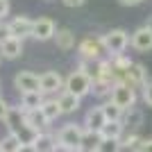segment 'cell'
I'll list each match as a JSON object with an SVG mask.
<instances>
[{
	"label": "cell",
	"mask_w": 152,
	"mask_h": 152,
	"mask_svg": "<svg viewBox=\"0 0 152 152\" xmlns=\"http://www.w3.org/2000/svg\"><path fill=\"white\" fill-rule=\"evenodd\" d=\"M77 55H80V59H104V55H109V52L102 37H84L77 43Z\"/></svg>",
	"instance_id": "1"
},
{
	"label": "cell",
	"mask_w": 152,
	"mask_h": 152,
	"mask_svg": "<svg viewBox=\"0 0 152 152\" xmlns=\"http://www.w3.org/2000/svg\"><path fill=\"white\" fill-rule=\"evenodd\" d=\"M84 134H86V129H84V125H77V123H68V125H64L61 129L57 132V143H61V145L70 148V150H80V145H82V139Z\"/></svg>",
	"instance_id": "2"
},
{
	"label": "cell",
	"mask_w": 152,
	"mask_h": 152,
	"mask_svg": "<svg viewBox=\"0 0 152 152\" xmlns=\"http://www.w3.org/2000/svg\"><path fill=\"white\" fill-rule=\"evenodd\" d=\"M64 91H68V93L77 95V98H84V95H89L91 91H93V82L84 75L82 70H73V73H68V77H66Z\"/></svg>",
	"instance_id": "3"
},
{
	"label": "cell",
	"mask_w": 152,
	"mask_h": 152,
	"mask_svg": "<svg viewBox=\"0 0 152 152\" xmlns=\"http://www.w3.org/2000/svg\"><path fill=\"white\" fill-rule=\"evenodd\" d=\"M14 89L20 95L25 93H41V77L32 70H18L14 75Z\"/></svg>",
	"instance_id": "4"
},
{
	"label": "cell",
	"mask_w": 152,
	"mask_h": 152,
	"mask_svg": "<svg viewBox=\"0 0 152 152\" xmlns=\"http://www.w3.org/2000/svg\"><path fill=\"white\" fill-rule=\"evenodd\" d=\"M109 100L116 102L123 111H127V109H132L134 104H136V89H134V86H129V84H123V82H121V84H116L114 89H111Z\"/></svg>",
	"instance_id": "5"
},
{
	"label": "cell",
	"mask_w": 152,
	"mask_h": 152,
	"mask_svg": "<svg viewBox=\"0 0 152 152\" xmlns=\"http://www.w3.org/2000/svg\"><path fill=\"white\" fill-rule=\"evenodd\" d=\"M102 39H104V45H107V52L109 57H114V55H123L125 52V48L129 45V34H127L125 30H111L107 32V34H102Z\"/></svg>",
	"instance_id": "6"
},
{
	"label": "cell",
	"mask_w": 152,
	"mask_h": 152,
	"mask_svg": "<svg viewBox=\"0 0 152 152\" xmlns=\"http://www.w3.org/2000/svg\"><path fill=\"white\" fill-rule=\"evenodd\" d=\"M148 82H150V77H148L145 66L139 64V61H132V64H129V68L125 70L123 84H129V86H134V89H143Z\"/></svg>",
	"instance_id": "7"
},
{
	"label": "cell",
	"mask_w": 152,
	"mask_h": 152,
	"mask_svg": "<svg viewBox=\"0 0 152 152\" xmlns=\"http://www.w3.org/2000/svg\"><path fill=\"white\" fill-rule=\"evenodd\" d=\"M39 77H41V93H43V95H52V93L59 95L64 91L66 80L59 75L57 70H45V73H41Z\"/></svg>",
	"instance_id": "8"
},
{
	"label": "cell",
	"mask_w": 152,
	"mask_h": 152,
	"mask_svg": "<svg viewBox=\"0 0 152 152\" xmlns=\"http://www.w3.org/2000/svg\"><path fill=\"white\" fill-rule=\"evenodd\" d=\"M57 34V25H55V20L48 18V16H39L34 20V30H32V39H37V41H50L55 39Z\"/></svg>",
	"instance_id": "9"
},
{
	"label": "cell",
	"mask_w": 152,
	"mask_h": 152,
	"mask_svg": "<svg viewBox=\"0 0 152 152\" xmlns=\"http://www.w3.org/2000/svg\"><path fill=\"white\" fill-rule=\"evenodd\" d=\"M9 34H12L14 39H23L25 37H32V30H34V20L30 18V16H14L9 23Z\"/></svg>",
	"instance_id": "10"
},
{
	"label": "cell",
	"mask_w": 152,
	"mask_h": 152,
	"mask_svg": "<svg viewBox=\"0 0 152 152\" xmlns=\"http://www.w3.org/2000/svg\"><path fill=\"white\" fill-rule=\"evenodd\" d=\"M129 45H132L136 52H150L152 50V27L143 25V27H139L136 32H132Z\"/></svg>",
	"instance_id": "11"
},
{
	"label": "cell",
	"mask_w": 152,
	"mask_h": 152,
	"mask_svg": "<svg viewBox=\"0 0 152 152\" xmlns=\"http://www.w3.org/2000/svg\"><path fill=\"white\" fill-rule=\"evenodd\" d=\"M77 70H82L91 82H98L102 80V73H104V59H80Z\"/></svg>",
	"instance_id": "12"
},
{
	"label": "cell",
	"mask_w": 152,
	"mask_h": 152,
	"mask_svg": "<svg viewBox=\"0 0 152 152\" xmlns=\"http://www.w3.org/2000/svg\"><path fill=\"white\" fill-rule=\"evenodd\" d=\"M104 123H107V118H104V111H102V107H91L89 111H86V116H84V129L86 132H100L102 127H104Z\"/></svg>",
	"instance_id": "13"
},
{
	"label": "cell",
	"mask_w": 152,
	"mask_h": 152,
	"mask_svg": "<svg viewBox=\"0 0 152 152\" xmlns=\"http://www.w3.org/2000/svg\"><path fill=\"white\" fill-rule=\"evenodd\" d=\"M121 123H123V127H125V132H129V134H139V127L143 125V111H141L139 107L127 109L125 114H123Z\"/></svg>",
	"instance_id": "14"
},
{
	"label": "cell",
	"mask_w": 152,
	"mask_h": 152,
	"mask_svg": "<svg viewBox=\"0 0 152 152\" xmlns=\"http://www.w3.org/2000/svg\"><path fill=\"white\" fill-rule=\"evenodd\" d=\"M25 125L32 127L34 132L43 134L48 132V127H50V121L45 118V114L41 111V109H32V111H25Z\"/></svg>",
	"instance_id": "15"
},
{
	"label": "cell",
	"mask_w": 152,
	"mask_h": 152,
	"mask_svg": "<svg viewBox=\"0 0 152 152\" xmlns=\"http://www.w3.org/2000/svg\"><path fill=\"white\" fill-rule=\"evenodd\" d=\"M55 43H57L59 50L68 52V50H75V45H77V37H75V32L68 30V27H57V34H55Z\"/></svg>",
	"instance_id": "16"
},
{
	"label": "cell",
	"mask_w": 152,
	"mask_h": 152,
	"mask_svg": "<svg viewBox=\"0 0 152 152\" xmlns=\"http://www.w3.org/2000/svg\"><path fill=\"white\" fill-rule=\"evenodd\" d=\"M57 104L61 109V114H75L80 109V104H82V98H77V95L68 93V91H61L57 95Z\"/></svg>",
	"instance_id": "17"
},
{
	"label": "cell",
	"mask_w": 152,
	"mask_h": 152,
	"mask_svg": "<svg viewBox=\"0 0 152 152\" xmlns=\"http://www.w3.org/2000/svg\"><path fill=\"white\" fill-rule=\"evenodd\" d=\"M23 55V41L20 39H9L5 43L0 45V57L2 59H18Z\"/></svg>",
	"instance_id": "18"
},
{
	"label": "cell",
	"mask_w": 152,
	"mask_h": 152,
	"mask_svg": "<svg viewBox=\"0 0 152 152\" xmlns=\"http://www.w3.org/2000/svg\"><path fill=\"white\" fill-rule=\"evenodd\" d=\"M5 123H7V129H9V132H18L20 127L25 125V111L20 109V104L18 107H12V111H9V116L5 118Z\"/></svg>",
	"instance_id": "19"
},
{
	"label": "cell",
	"mask_w": 152,
	"mask_h": 152,
	"mask_svg": "<svg viewBox=\"0 0 152 152\" xmlns=\"http://www.w3.org/2000/svg\"><path fill=\"white\" fill-rule=\"evenodd\" d=\"M34 148H37V152H55V148H57V136L50 134V132L39 134L37 141H34Z\"/></svg>",
	"instance_id": "20"
},
{
	"label": "cell",
	"mask_w": 152,
	"mask_h": 152,
	"mask_svg": "<svg viewBox=\"0 0 152 152\" xmlns=\"http://www.w3.org/2000/svg\"><path fill=\"white\" fill-rule=\"evenodd\" d=\"M100 143H102V134L100 132H86L84 139H82V145H80L77 152H98Z\"/></svg>",
	"instance_id": "21"
},
{
	"label": "cell",
	"mask_w": 152,
	"mask_h": 152,
	"mask_svg": "<svg viewBox=\"0 0 152 152\" xmlns=\"http://www.w3.org/2000/svg\"><path fill=\"white\" fill-rule=\"evenodd\" d=\"M102 139H121L123 134H125V127H123L121 121H107L104 127L100 129Z\"/></svg>",
	"instance_id": "22"
},
{
	"label": "cell",
	"mask_w": 152,
	"mask_h": 152,
	"mask_svg": "<svg viewBox=\"0 0 152 152\" xmlns=\"http://www.w3.org/2000/svg\"><path fill=\"white\" fill-rule=\"evenodd\" d=\"M43 93H25L20 95V109L23 111H32V109H41L43 104Z\"/></svg>",
	"instance_id": "23"
},
{
	"label": "cell",
	"mask_w": 152,
	"mask_h": 152,
	"mask_svg": "<svg viewBox=\"0 0 152 152\" xmlns=\"http://www.w3.org/2000/svg\"><path fill=\"white\" fill-rule=\"evenodd\" d=\"M41 111L45 114V118L48 121H57L59 116H61V109H59V104H57V98H45L43 100V104H41Z\"/></svg>",
	"instance_id": "24"
},
{
	"label": "cell",
	"mask_w": 152,
	"mask_h": 152,
	"mask_svg": "<svg viewBox=\"0 0 152 152\" xmlns=\"http://www.w3.org/2000/svg\"><path fill=\"white\" fill-rule=\"evenodd\" d=\"M20 145L23 143H20V139L14 132H7V136H2V141H0V150L2 152H18Z\"/></svg>",
	"instance_id": "25"
},
{
	"label": "cell",
	"mask_w": 152,
	"mask_h": 152,
	"mask_svg": "<svg viewBox=\"0 0 152 152\" xmlns=\"http://www.w3.org/2000/svg\"><path fill=\"white\" fill-rule=\"evenodd\" d=\"M100 107H102V111H104V118H107V121H121L123 114H125V111H123V109L118 107L116 102H111V100L102 102Z\"/></svg>",
	"instance_id": "26"
},
{
	"label": "cell",
	"mask_w": 152,
	"mask_h": 152,
	"mask_svg": "<svg viewBox=\"0 0 152 152\" xmlns=\"http://www.w3.org/2000/svg\"><path fill=\"white\" fill-rule=\"evenodd\" d=\"M141 136L139 134H129V132H125L121 136V145H123V150H129V152H134L136 148H139V143H141Z\"/></svg>",
	"instance_id": "27"
},
{
	"label": "cell",
	"mask_w": 152,
	"mask_h": 152,
	"mask_svg": "<svg viewBox=\"0 0 152 152\" xmlns=\"http://www.w3.org/2000/svg\"><path fill=\"white\" fill-rule=\"evenodd\" d=\"M111 89H114V84H109L107 80H98V82H93L91 93L98 95V98H104V95H111Z\"/></svg>",
	"instance_id": "28"
},
{
	"label": "cell",
	"mask_w": 152,
	"mask_h": 152,
	"mask_svg": "<svg viewBox=\"0 0 152 152\" xmlns=\"http://www.w3.org/2000/svg\"><path fill=\"white\" fill-rule=\"evenodd\" d=\"M123 145H121V139H102L98 152H121Z\"/></svg>",
	"instance_id": "29"
},
{
	"label": "cell",
	"mask_w": 152,
	"mask_h": 152,
	"mask_svg": "<svg viewBox=\"0 0 152 152\" xmlns=\"http://www.w3.org/2000/svg\"><path fill=\"white\" fill-rule=\"evenodd\" d=\"M141 91H143V102H145L148 107H152V80H150V82H148Z\"/></svg>",
	"instance_id": "30"
},
{
	"label": "cell",
	"mask_w": 152,
	"mask_h": 152,
	"mask_svg": "<svg viewBox=\"0 0 152 152\" xmlns=\"http://www.w3.org/2000/svg\"><path fill=\"white\" fill-rule=\"evenodd\" d=\"M9 111H12V104H9L2 95H0V121H5L7 116H9Z\"/></svg>",
	"instance_id": "31"
},
{
	"label": "cell",
	"mask_w": 152,
	"mask_h": 152,
	"mask_svg": "<svg viewBox=\"0 0 152 152\" xmlns=\"http://www.w3.org/2000/svg\"><path fill=\"white\" fill-rule=\"evenodd\" d=\"M12 39V34H9V25L7 23H0V45L5 43V41H9Z\"/></svg>",
	"instance_id": "32"
},
{
	"label": "cell",
	"mask_w": 152,
	"mask_h": 152,
	"mask_svg": "<svg viewBox=\"0 0 152 152\" xmlns=\"http://www.w3.org/2000/svg\"><path fill=\"white\" fill-rule=\"evenodd\" d=\"M134 152H152V136H150V139H143Z\"/></svg>",
	"instance_id": "33"
},
{
	"label": "cell",
	"mask_w": 152,
	"mask_h": 152,
	"mask_svg": "<svg viewBox=\"0 0 152 152\" xmlns=\"http://www.w3.org/2000/svg\"><path fill=\"white\" fill-rule=\"evenodd\" d=\"M61 2H64L66 7H70V9H75V7H82L86 0H61Z\"/></svg>",
	"instance_id": "34"
},
{
	"label": "cell",
	"mask_w": 152,
	"mask_h": 152,
	"mask_svg": "<svg viewBox=\"0 0 152 152\" xmlns=\"http://www.w3.org/2000/svg\"><path fill=\"white\" fill-rule=\"evenodd\" d=\"M7 14H9V2H7V0H0V18H5Z\"/></svg>",
	"instance_id": "35"
},
{
	"label": "cell",
	"mask_w": 152,
	"mask_h": 152,
	"mask_svg": "<svg viewBox=\"0 0 152 152\" xmlns=\"http://www.w3.org/2000/svg\"><path fill=\"white\" fill-rule=\"evenodd\" d=\"M18 152H37V148H34V143H23Z\"/></svg>",
	"instance_id": "36"
},
{
	"label": "cell",
	"mask_w": 152,
	"mask_h": 152,
	"mask_svg": "<svg viewBox=\"0 0 152 152\" xmlns=\"http://www.w3.org/2000/svg\"><path fill=\"white\" fill-rule=\"evenodd\" d=\"M121 5H125V7H134V5H141L143 0H118Z\"/></svg>",
	"instance_id": "37"
},
{
	"label": "cell",
	"mask_w": 152,
	"mask_h": 152,
	"mask_svg": "<svg viewBox=\"0 0 152 152\" xmlns=\"http://www.w3.org/2000/svg\"><path fill=\"white\" fill-rule=\"evenodd\" d=\"M7 2H9V0H7Z\"/></svg>",
	"instance_id": "38"
},
{
	"label": "cell",
	"mask_w": 152,
	"mask_h": 152,
	"mask_svg": "<svg viewBox=\"0 0 152 152\" xmlns=\"http://www.w3.org/2000/svg\"><path fill=\"white\" fill-rule=\"evenodd\" d=\"M0 152H2V150H0Z\"/></svg>",
	"instance_id": "39"
},
{
	"label": "cell",
	"mask_w": 152,
	"mask_h": 152,
	"mask_svg": "<svg viewBox=\"0 0 152 152\" xmlns=\"http://www.w3.org/2000/svg\"><path fill=\"white\" fill-rule=\"evenodd\" d=\"M0 59H2V57H0Z\"/></svg>",
	"instance_id": "40"
}]
</instances>
